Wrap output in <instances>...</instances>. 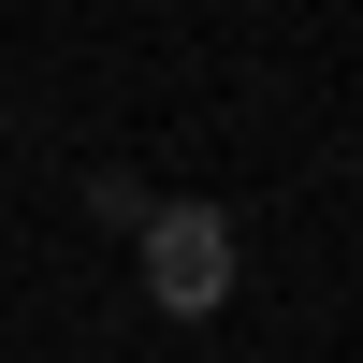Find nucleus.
Returning <instances> with one entry per match:
<instances>
[{
    "label": "nucleus",
    "instance_id": "nucleus-1",
    "mask_svg": "<svg viewBox=\"0 0 363 363\" xmlns=\"http://www.w3.org/2000/svg\"><path fill=\"white\" fill-rule=\"evenodd\" d=\"M145 291L174 320H218L233 306V218L218 203H145Z\"/></svg>",
    "mask_w": 363,
    "mask_h": 363
}]
</instances>
